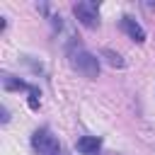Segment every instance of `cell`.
<instances>
[{
  "mask_svg": "<svg viewBox=\"0 0 155 155\" xmlns=\"http://www.w3.org/2000/svg\"><path fill=\"white\" fill-rule=\"evenodd\" d=\"M70 65L73 70H78L85 78H97L99 75V58L85 48H75L70 51Z\"/></svg>",
  "mask_w": 155,
  "mask_h": 155,
  "instance_id": "obj_1",
  "label": "cell"
},
{
  "mask_svg": "<svg viewBox=\"0 0 155 155\" xmlns=\"http://www.w3.org/2000/svg\"><path fill=\"white\" fill-rule=\"evenodd\" d=\"M31 148L39 155H61V145L58 138L48 131V128H36L31 133Z\"/></svg>",
  "mask_w": 155,
  "mask_h": 155,
  "instance_id": "obj_2",
  "label": "cell"
},
{
  "mask_svg": "<svg viewBox=\"0 0 155 155\" xmlns=\"http://www.w3.org/2000/svg\"><path fill=\"white\" fill-rule=\"evenodd\" d=\"M73 12H75V17H78V22H80L82 27L97 29V24H99V7H97V2L82 0V2H78V5L73 7Z\"/></svg>",
  "mask_w": 155,
  "mask_h": 155,
  "instance_id": "obj_3",
  "label": "cell"
},
{
  "mask_svg": "<svg viewBox=\"0 0 155 155\" xmlns=\"http://www.w3.org/2000/svg\"><path fill=\"white\" fill-rule=\"evenodd\" d=\"M121 29H124L133 41H138V44H140V41H145V29H143L133 17H128V15H126V17H121Z\"/></svg>",
  "mask_w": 155,
  "mask_h": 155,
  "instance_id": "obj_4",
  "label": "cell"
},
{
  "mask_svg": "<svg viewBox=\"0 0 155 155\" xmlns=\"http://www.w3.org/2000/svg\"><path fill=\"white\" fill-rule=\"evenodd\" d=\"M99 145H102V140L97 136H82V138H78V150L82 155H97Z\"/></svg>",
  "mask_w": 155,
  "mask_h": 155,
  "instance_id": "obj_5",
  "label": "cell"
},
{
  "mask_svg": "<svg viewBox=\"0 0 155 155\" xmlns=\"http://www.w3.org/2000/svg\"><path fill=\"white\" fill-rule=\"evenodd\" d=\"M104 58H107L111 65H116V68H124V58H121L119 53H114L111 48H104Z\"/></svg>",
  "mask_w": 155,
  "mask_h": 155,
  "instance_id": "obj_6",
  "label": "cell"
},
{
  "mask_svg": "<svg viewBox=\"0 0 155 155\" xmlns=\"http://www.w3.org/2000/svg\"><path fill=\"white\" fill-rule=\"evenodd\" d=\"M2 82H5V87H7V90H27V85H24L22 80H12V75H5V78H2Z\"/></svg>",
  "mask_w": 155,
  "mask_h": 155,
  "instance_id": "obj_7",
  "label": "cell"
},
{
  "mask_svg": "<svg viewBox=\"0 0 155 155\" xmlns=\"http://www.w3.org/2000/svg\"><path fill=\"white\" fill-rule=\"evenodd\" d=\"M29 107L31 109H39V92L34 87H29Z\"/></svg>",
  "mask_w": 155,
  "mask_h": 155,
  "instance_id": "obj_8",
  "label": "cell"
}]
</instances>
